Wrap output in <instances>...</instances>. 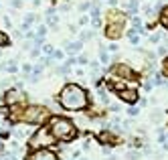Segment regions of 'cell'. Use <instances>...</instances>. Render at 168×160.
Instances as JSON below:
<instances>
[{"label": "cell", "instance_id": "cell-33", "mask_svg": "<svg viewBox=\"0 0 168 160\" xmlns=\"http://www.w3.org/2000/svg\"><path fill=\"white\" fill-rule=\"evenodd\" d=\"M38 53H41V47H37V49H33V53H30V55H33V57H38Z\"/></svg>", "mask_w": 168, "mask_h": 160}, {"label": "cell", "instance_id": "cell-35", "mask_svg": "<svg viewBox=\"0 0 168 160\" xmlns=\"http://www.w3.org/2000/svg\"><path fill=\"white\" fill-rule=\"evenodd\" d=\"M8 112V107H4V106H0V114H6Z\"/></svg>", "mask_w": 168, "mask_h": 160}, {"label": "cell", "instance_id": "cell-32", "mask_svg": "<svg viewBox=\"0 0 168 160\" xmlns=\"http://www.w3.org/2000/svg\"><path fill=\"white\" fill-rule=\"evenodd\" d=\"M162 148H164V150L168 152V136H166V138H164V140H162Z\"/></svg>", "mask_w": 168, "mask_h": 160}, {"label": "cell", "instance_id": "cell-30", "mask_svg": "<svg viewBox=\"0 0 168 160\" xmlns=\"http://www.w3.org/2000/svg\"><path fill=\"white\" fill-rule=\"evenodd\" d=\"M115 51H118V45H114V43H111L110 47H107V53H115Z\"/></svg>", "mask_w": 168, "mask_h": 160}, {"label": "cell", "instance_id": "cell-13", "mask_svg": "<svg viewBox=\"0 0 168 160\" xmlns=\"http://www.w3.org/2000/svg\"><path fill=\"white\" fill-rule=\"evenodd\" d=\"M158 20H160V24H162L164 29L168 30V6H164V8L160 10V18Z\"/></svg>", "mask_w": 168, "mask_h": 160}, {"label": "cell", "instance_id": "cell-28", "mask_svg": "<svg viewBox=\"0 0 168 160\" xmlns=\"http://www.w3.org/2000/svg\"><path fill=\"white\" fill-rule=\"evenodd\" d=\"M63 57H65V53H63V51H55V53H53V59H57V61H61Z\"/></svg>", "mask_w": 168, "mask_h": 160}, {"label": "cell", "instance_id": "cell-27", "mask_svg": "<svg viewBox=\"0 0 168 160\" xmlns=\"http://www.w3.org/2000/svg\"><path fill=\"white\" fill-rule=\"evenodd\" d=\"M160 118H162V114H160V110H156V114H152L150 120H152V122H160Z\"/></svg>", "mask_w": 168, "mask_h": 160}, {"label": "cell", "instance_id": "cell-9", "mask_svg": "<svg viewBox=\"0 0 168 160\" xmlns=\"http://www.w3.org/2000/svg\"><path fill=\"white\" fill-rule=\"evenodd\" d=\"M122 30H124V24H106V37L107 39H111V41H115V39H120L122 37Z\"/></svg>", "mask_w": 168, "mask_h": 160}, {"label": "cell", "instance_id": "cell-26", "mask_svg": "<svg viewBox=\"0 0 168 160\" xmlns=\"http://www.w3.org/2000/svg\"><path fill=\"white\" fill-rule=\"evenodd\" d=\"M128 114H130L132 118H134V116H138V114H140V107H136V106H130V110H128Z\"/></svg>", "mask_w": 168, "mask_h": 160}, {"label": "cell", "instance_id": "cell-7", "mask_svg": "<svg viewBox=\"0 0 168 160\" xmlns=\"http://www.w3.org/2000/svg\"><path fill=\"white\" fill-rule=\"evenodd\" d=\"M118 97H120L124 103H128V106H134V103L140 99V93H138V89H128V87H124L122 91H118Z\"/></svg>", "mask_w": 168, "mask_h": 160}, {"label": "cell", "instance_id": "cell-20", "mask_svg": "<svg viewBox=\"0 0 168 160\" xmlns=\"http://www.w3.org/2000/svg\"><path fill=\"white\" fill-rule=\"evenodd\" d=\"M162 77L168 79V57H164V61H162Z\"/></svg>", "mask_w": 168, "mask_h": 160}, {"label": "cell", "instance_id": "cell-22", "mask_svg": "<svg viewBox=\"0 0 168 160\" xmlns=\"http://www.w3.org/2000/svg\"><path fill=\"white\" fill-rule=\"evenodd\" d=\"M128 10H130V12H136V10H138V0H130V2H128Z\"/></svg>", "mask_w": 168, "mask_h": 160}, {"label": "cell", "instance_id": "cell-21", "mask_svg": "<svg viewBox=\"0 0 168 160\" xmlns=\"http://www.w3.org/2000/svg\"><path fill=\"white\" fill-rule=\"evenodd\" d=\"M10 39H8V34H4L2 30H0V47H4V45H8Z\"/></svg>", "mask_w": 168, "mask_h": 160}, {"label": "cell", "instance_id": "cell-8", "mask_svg": "<svg viewBox=\"0 0 168 160\" xmlns=\"http://www.w3.org/2000/svg\"><path fill=\"white\" fill-rule=\"evenodd\" d=\"M2 95H4V97H2V99H4V103H8V106H16V103H20L24 97H26V93L22 95L18 89H8V91H4Z\"/></svg>", "mask_w": 168, "mask_h": 160}, {"label": "cell", "instance_id": "cell-12", "mask_svg": "<svg viewBox=\"0 0 168 160\" xmlns=\"http://www.w3.org/2000/svg\"><path fill=\"white\" fill-rule=\"evenodd\" d=\"M97 138H99V142H107L110 146H115V142H118V140H115V138L110 134V132H99V136H97Z\"/></svg>", "mask_w": 168, "mask_h": 160}, {"label": "cell", "instance_id": "cell-2", "mask_svg": "<svg viewBox=\"0 0 168 160\" xmlns=\"http://www.w3.org/2000/svg\"><path fill=\"white\" fill-rule=\"evenodd\" d=\"M12 120L14 122H24V124H30V126H41L49 120V107L45 106H26L22 110L20 103L14 106V112H12Z\"/></svg>", "mask_w": 168, "mask_h": 160}, {"label": "cell", "instance_id": "cell-36", "mask_svg": "<svg viewBox=\"0 0 168 160\" xmlns=\"http://www.w3.org/2000/svg\"><path fill=\"white\" fill-rule=\"evenodd\" d=\"M0 152H4V144L2 142H0Z\"/></svg>", "mask_w": 168, "mask_h": 160}, {"label": "cell", "instance_id": "cell-4", "mask_svg": "<svg viewBox=\"0 0 168 160\" xmlns=\"http://www.w3.org/2000/svg\"><path fill=\"white\" fill-rule=\"evenodd\" d=\"M55 142H57V140L49 134V128H41V130H37L33 136L29 138V146L34 148V150H38V148H47V146H53Z\"/></svg>", "mask_w": 168, "mask_h": 160}, {"label": "cell", "instance_id": "cell-10", "mask_svg": "<svg viewBox=\"0 0 168 160\" xmlns=\"http://www.w3.org/2000/svg\"><path fill=\"white\" fill-rule=\"evenodd\" d=\"M126 22V14L120 10H110L107 12V24H124Z\"/></svg>", "mask_w": 168, "mask_h": 160}, {"label": "cell", "instance_id": "cell-31", "mask_svg": "<svg viewBox=\"0 0 168 160\" xmlns=\"http://www.w3.org/2000/svg\"><path fill=\"white\" fill-rule=\"evenodd\" d=\"M160 41V34H152V37H150V43H158Z\"/></svg>", "mask_w": 168, "mask_h": 160}, {"label": "cell", "instance_id": "cell-23", "mask_svg": "<svg viewBox=\"0 0 168 160\" xmlns=\"http://www.w3.org/2000/svg\"><path fill=\"white\" fill-rule=\"evenodd\" d=\"M77 63H79V65H89V57H87V55H79Z\"/></svg>", "mask_w": 168, "mask_h": 160}, {"label": "cell", "instance_id": "cell-15", "mask_svg": "<svg viewBox=\"0 0 168 160\" xmlns=\"http://www.w3.org/2000/svg\"><path fill=\"white\" fill-rule=\"evenodd\" d=\"M47 22H49V26H57L59 20H57V16L53 14V10H49V12H47Z\"/></svg>", "mask_w": 168, "mask_h": 160}, {"label": "cell", "instance_id": "cell-5", "mask_svg": "<svg viewBox=\"0 0 168 160\" xmlns=\"http://www.w3.org/2000/svg\"><path fill=\"white\" fill-rule=\"evenodd\" d=\"M114 73L118 75V77L126 79V81H140V75H138V73H136L134 69L130 67V65H126V63H122V65H115Z\"/></svg>", "mask_w": 168, "mask_h": 160}, {"label": "cell", "instance_id": "cell-1", "mask_svg": "<svg viewBox=\"0 0 168 160\" xmlns=\"http://www.w3.org/2000/svg\"><path fill=\"white\" fill-rule=\"evenodd\" d=\"M59 106L67 112H81L89 106V93L77 83H67L59 91Z\"/></svg>", "mask_w": 168, "mask_h": 160}, {"label": "cell", "instance_id": "cell-14", "mask_svg": "<svg viewBox=\"0 0 168 160\" xmlns=\"http://www.w3.org/2000/svg\"><path fill=\"white\" fill-rule=\"evenodd\" d=\"M99 59H101V63H103V65L110 63V53H107V49H103V47L99 49Z\"/></svg>", "mask_w": 168, "mask_h": 160}, {"label": "cell", "instance_id": "cell-6", "mask_svg": "<svg viewBox=\"0 0 168 160\" xmlns=\"http://www.w3.org/2000/svg\"><path fill=\"white\" fill-rule=\"evenodd\" d=\"M29 160H61V158H59V154L55 150H51V148H38V150H34L33 154L29 156Z\"/></svg>", "mask_w": 168, "mask_h": 160}, {"label": "cell", "instance_id": "cell-11", "mask_svg": "<svg viewBox=\"0 0 168 160\" xmlns=\"http://www.w3.org/2000/svg\"><path fill=\"white\" fill-rule=\"evenodd\" d=\"M63 47H65V53H71V55H77L79 51H81V47H83V43L81 41H65L63 43Z\"/></svg>", "mask_w": 168, "mask_h": 160}, {"label": "cell", "instance_id": "cell-16", "mask_svg": "<svg viewBox=\"0 0 168 160\" xmlns=\"http://www.w3.org/2000/svg\"><path fill=\"white\" fill-rule=\"evenodd\" d=\"M89 39H93V30H83L81 33V43H85V41H89Z\"/></svg>", "mask_w": 168, "mask_h": 160}, {"label": "cell", "instance_id": "cell-37", "mask_svg": "<svg viewBox=\"0 0 168 160\" xmlns=\"http://www.w3.org/2000/svg\"><path fill=\"white\" fill-rule=\"evenodd\" d=\"M106 160H115V158H114V156H107V158H106Z\"/></svg>", "mask_w": 168, "mask_h": 160}, {"label": "cell", "instance_id": "cell-25", "mask_svg": "<svg viewBox=\"0 0 168 160\" xmlns=\"http://www.w3.org/2000/svg\"><path fill=\"white\" fill-rule=\"evenodd\" d=\"M43 51L47 55H51V57H53V53H55V49H53V45H43Z\"/></svg>", "mask_w": 168, "mask_h": 160}, {"label": "cell", "instance_id": "cell-17", "mask_svg": "<svg viewBox=\"0 0 168 160\" xmlns=\"http://www.w3.org/2000/svg\"><path fill=\"white\" fill-rule=\"evenodd\" d=\"M140 156H142V152H138V150H132V152H128V154H126V158H128V160H138Z\"/></svg>", "mask_w": 168, "mask_h": 160}, {"label": "cell", "instance_id": "cell-29", "mask_svg": "<svg viewBox=\"0 0 168 160\" xmlns=\"http://www.w3.org/2000/svg\"><path fill=\"white\" fill-rule=\"evenodd\" d=\"M89 6H91L89 2H83V4L79 6V10H81V12H85V10H89Z\"/></svg>", "mask_w": 168, "mask_h": 160}, {"label": "cell", "instance_id": "cell-24", "mask_svg": "<svg viewBox=\"0 0 168 160\" xmlns=\"http://www.w3.org/2000/svg\"><path fill=\"white\" fill-rule=\"evenodd\" d=\"M6 69H8L10 73H16V69H18V67H16V61H8V65H6Z\"/></svg>", "mask_w": 168, "mask_h": 160}, {"label": "cell", "instance_id": "cell-3", "mask_svg": "<svg viewBox=\"0 0 168 160\" xmlns=\"http://www.w3.org/2000/svg\"><path fill=\"white\" fill-rule=\"evenodd\" d=\"M49 134L57 142H71L77 138V126L69 118L55 116L49 120Z\"/></svg>", "mask_w": 168, "mask_h": 160}, {"label": "cell", "instance_id": "cell-34", "mask_svg": "<svg viewBox=\"0 0 168 160\" xmlns=\"http://www.w3.org/2000/svg\"><path fill=\"white\" fill-rule=\"evenodd\" d=\"M10 4L14 6V8H20V0H12V2H10Z\"/></svg>", "mask_w": 168, "mask_h": 160}, {"label": "cell", "instance_id": "cell-19", "mask_svg": "<svg viewBox=\"0 0 168 160\" xmlns=\"http://www.w3.org/2000/svg\"><path fill=\"white\" fill-rule=\"evenodd\" d=\"M152 85H164V79H162V75H158V73H156V75H154L152 77Z\"/></svg>", "mask_w": 168, "mask_h": 160}, {"label": "cell", "instance_id": "cell-18", "mask_svg": "<svg viewBox=\"0 0 168 160\" xmlns=\"http://www.w3.org/2000/svg\"><path fill=\"white\" fill-rule=\"evenodd\" d=\"M128 37H130L132 45H138V43H140V39H138V34H136V29H132V30H130V33H128Z\"/></svg>", "mask_w": 168, "mask_h": 160}]
</instances>
